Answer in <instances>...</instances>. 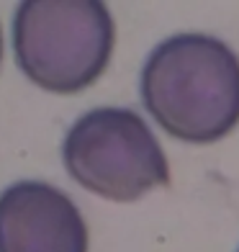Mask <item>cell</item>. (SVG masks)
<instances>
[{"instance_id": "obj_1", "label": "cell", "mask_w": 239, "mask_h": 252, "mask_svg": "<svg viewBox=\"0 0 239 252\" xmlns=\"http://www.w3.org/2000/svg\"><path fill=\"white\" fill-rule=\"evenodd\" d=\"M147 113L180 142L211 144L239 124V57L206 33L159 41L142 67Z\"/></svg>"}, {"instance_id": "obj_2", "label": "cell", "mask_w": 239, "mask_h": 252, "mask_svg": "<svg viewBox=\"0 0 239 252\" xmlns=\"http://www.w3.org/2000/svg\"><path fill=\"white\" fill-rule=\"evenodd\" d=\"M116 26L100 0H26L13 16L16 62L33 85L80 93L106 72Z\"/></svg>"}, {"instance_id": "obj_3", "label": "cell", "mask_w": 239, "mask_h": 252, "mask_svg": "<svg viewBox=\"0 0 239 252\" xmlns=\"http://www.w3.org/2000/svg\"><path fill=\"white\" fill-rule=\"evenodd\" d=\"M70 178L100 198L131 203L170 183V162L147 121L131 108H93L64 136Z\"/></svg>"}, {"instance_id": "obj_4", "label": "cell", "mask_w": 239, "mask_h": 252, "mask_svg": "<svg viewBox=\"0 0 239 252\" xmlns=\"http://www.w3.org/2000/svg\"><path fill=\"white\" fill-rule=\"evenodd\" d=\"M0 252H88V224L64 190L21 180L0 193Z\"/></svg>"}, {"instance_id": "obj_5", "label": "cell", "mask_w": 239, "mask_h": 252, "mask_svg": "<svg viewBox=\"0 0 239 252\" xmlns=\"http://www.w3.org/2000/svg\"><path fill=\"white\" fill-rule=\"evenodd\" d=\"M0 62H3V29H0Z\"/></svg>"}, {"instance_id": "obj_6", "label": "cell", "mask_w": 239, "mask_h": 252, "mask_svg": "<svg viewBox=\"0 0 239 252\" xmlns=\"http://www.w3.org/2000/svg\"><path fill=\"white\" fill-rule=\"evenodd\" d=\"M237 252H239V250H237Z\"/></svg>"}]
</instances>
